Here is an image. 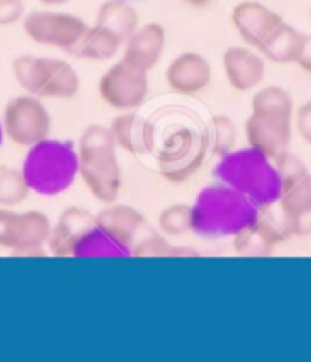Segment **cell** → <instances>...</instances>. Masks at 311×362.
Here are the masks:
<instances>
[{
	"mask_svg": "<svg viewBox=\"0 0 311 362\" xmlns=\"http://www.w3.org/2000/svg\"><path fill=\"white\" fill-rule=\"evenodd\" d=\"M222 68L233 90H255L266 77L264 57L246 46H231L222 55Z\"/></svg>",
	"mask_w": 311,
	"mask_h": 362,
	"instance_id": "9a60e30c",
	"label": "cell"
},
{
	"mask_svg": "<svg viewBox=\"0 0 311 362\" xmlns=\"http://www.w3.org/2000/svg\"><path fill=\"white\" fill-rule=\"evenodd\" d=\"M158 230L166 237H182L192 231V206L171 204L158 215Z\"/></svg>",
	"mask_w": 311,
	"mask_h": 362,
	"instance_id": "4316f807",
	"label": "cell"
},
{
	"mask_svg": "<svg viewBox=\"0 0 311 362\" xmlns=\"http://www.w3.org/2000/svg\"><path fill=\"white\" fill-rule=\"evenodd\" d=\"M166 82L173 93L184 95V97L199 95L211 82V64L201 53H182L171 60L168 66Z\"/></svg>",
	"mask_w": 311,
	"mask_h": 362,
	"instance_id": "5bb4252c",
	"label": "cell"
},
{
	"mask_svg": "<svg viewBox=\"0 0 311 362\" xmlns=\"http://www.w3.org/2000/svg\"><path fill=\"white\" fill-rule=\"evenodd\" d=\"M189 247H173L168 243L166 235L148 233L146 237L136 240L133 247V257H180L196 255L195 252H188Z\"/></svg>",
	"mask_w": 311,
	"mask_h": 362,
	"instance_id": "83f0119b",
	"label": "cell"
},
{
	"mask_svg": "<svg viewBox=\"0 0 311 362\" xmlns=\"http://www.w3.org/2000/svg\"><path fill=\"white\" fill-rule=\"evenodd\" d=\"M291 120L284 117H266L252 113L244 124V133L250 148L275 158L286 151L291 141Z\"/></svg>",
	"mask_w": 311,
	"mask_h": 362,
	"instance_id": "4fadbf2b",
	"label": "cell"
},
{
	"mask_svg": "<svg viewBox=\"0 0 311 362\" xmlns=\"http://www.w3.org/2000/svg\"><path fill=\"white\" fill-rule=\"evenodd\" d=\"M124 40L115 31L102 26H91L86 30L81 44L77 46L73 55L82 57L88 60H110L122 49Z\"/></svg>",
	"mask_w": 311,
	"mask_h": 362,
	"instance_id": "603a6c76",
	"label": "cell"
},
{
	"mask_svg": "<svg viewBox=\"0 0 311 362\" xmlns=\"http://www.w3.org/2000/svg\"><path fill=\"white\" fill-rule=\"evenodd\" d=\"M95 24L115 31L120 39L126 42L133 35V31L139 28V13L129 4V0H106L98 8Z\"/></svg>",
	"mask_w": 311,
	"mask_h": 362,
	"instance_id": "7402d4cb",
	"label": "cell"
},
{
	"mask_svg": "<svg viewBox=\"0 0 311 362\" xmlns=\"http://www.w3.org/2000/svg\"><path fill=\"white\" fill-rule=\"evenodd\" d=\"M231 22L247 46L259 47L275 31V28L284 22V18L268 6L255 0H244L231 11Z\"/></svg>",
	"mask_w": 311,
	"mask_h": 362,
	"instance_id": "7c38bea8",
	"label": "cell"
},
{
	"mask_svg": "<svg viewBox=\"0 0 311 362\" xmlns=\"http://www.w3.org/2000/svg\"><path fill=\"white\" fill-rule=\"evenodd\" d=\"M98 91L104 103L113 110L133 111L141 107L148 98V75L142 69L133 68L131 64L120 60L100 78Z\"/></svg>",
	"mask_w": 311,
	"mask_h": 362,
	"instance_id": "9c48e42d",
	"label": "cell"
},
{
	"mask_svg": "<svg viewBox=\"0 0 311 362\" xmlns=\"http://www.w3.org/2000/svg\"><path fill=\"white\" fill-rule=\"evenodd\" d=\"M52 235V222L42 211L17 214L0 208V247L15 253L40 252Z\"/></svg>",
	"mask_w": 311,
	"mask_h": 362,
	"instance_id": "ba28073f",
	"label": "cell"
},
{
	"mask_svg": "<svg viewBox=\"0 0 311 362\" xmlns=\"http://www.w3.org/2000/svg\"><path fill=\"white\" fill-rule=\"evenodd\" d=\"M2 126H4L6 136L13 144L31 148L49 136L52 117L39 97L22 95V97L11 98L6 104Z\"/></svg>",
	"mask_w": 311,
	"mask_h": 362,
	"instance_id": "8992f818",
	"label": "cell"
},
{
	"mask_svg": "<svg viewBox=\"0 0 311 362\" xmlns=\"http://www.w3.org/2000/svg\"><path fill=\"white\" fill-rule=\"evenodd\" d=\"M295 64L300 66L306 73H311V35H306V37H304L303 47H300V52H298Z\"/></svg>",
	"mask_w": 311,
	"mask_h": 362,
	"instance_id": "d6a6232c",
	"label": "cell"
},
{
	"mask_svg": "<svg viewBox=\"0 0 311 362\" xmlns=\"http://www.w3.org/2000/svg\"><path fill=\"white\" fill-rule=\"evenodd\" d=\"M209 139L206 133H196L186 124H173L164 132L157 149L160 173L170 180L182 182L202 166Z\"/></svg>",
	"mask_w": 311,
	"mask_h": 362,
	"instance_id": "5b68a950",
	"label": "cell"
},
{
	"mask_svg": "<svg viewBox=\"0 0 311 362\" xmlns=\"http://www.w3.org/2000/svg\"><path fill=\"white\" fill-rule=\"evenodd\" d=\"M252 113L293 119V98L282 86H266L253 95Z\"/></svg>",
	"mask_w": 311,
	"mask_h": 362,
	"instance_id": "cb8c5ba5",
	"label": "cell"
},
{
	"mask_svg": "<svg viewBox=\"0 0 311 362\" xmlns=\"http://www.w3.org/2000/svg\"><path fill=\"white\" fill-rule=\"evenodd\" d=\"M275 162V168H277L278 175H281L282 182H293V180L300 179L307 173V168L304 166V162L297 157V155L290 153L288 149L278 153L277 157L273 158Z\"/></svg>",
	"mask_w": 311,
	"mask_h": 362,
	"instance_id": "f546056e",
	"label": "cell"
},
{
	"mask_svg": "<svg viewBox=\"0 0 311 362\" xmlns=\"http://www.w3.org/2000/svg\"><path fill=\"white\" fill-rule=\"evenodd\" d=\"M39 2H42L44 6H62L69 2V0H39Z\"/></svg>",
	"mask_w": 311,
	"mask_h": 362,
	"instance_id": "e575fe53",
	"label": "cell"
},
{
	"mask_svg": "<svg viewBox=\"0 0 311 362\" xmlns=\"http://www.w3.org/2000/svg\"><path fill=\"white\" fill-rule=\"evenodd\" d=\"M182 2L193 8H208L209 4H213V0H182Z\"/></svg>",
	"mask_w": 311,
	"mask_h": 362,
	"instance_id": "836d02e7",
	"label": "cell"
},
{
	"mask_svg": "<svg viewBox=\"0 0 311 362\" xmlns=\"http://www.w3.org/2000/svg\"><path fill=\"white\" fill-rule=\"evenodd\" d=\"M22 175L37 195H60L68 192L78 177V151L71 142L47 136L28 149Z\"/></svg>",
	"mask_w": 311,
	"mask_h": 362,
	"instance_id": "277c9868",
	"label": "cell"
},
{
	"mask_svg": "<svg viewBox=\"0 0 311 362\" xmlns=\"http://www.w3.org/2000/svg\"><path fill=\"white\" fill-rule=\"evenodd\" d=\"M26 17L24 0H0V26H11Z\"/></svg>",
	"mask_w": 311,
	"mask_h": 362,
	"instance_id": "4dcf8cb0",
	"label": "cell"
},
{
	"mask_svg": "<svg viewBox=\"0 0 311 362\" xmlns=\"http://www.w3.org/2000/svg\"><path fill=\"white\" fill-rule=\"evenodd\" d=\"M78 175L97 201L111 204L122 186V171L117 158V142L110 128L93 124L78 142Z\"/></svg>",
	"mask_w": 311,
	"mask_h": 362,
	"instance_id": "3957f363",
	"label": "cell"
},
{
	"mask_svg": "<svg viewBox=\"0 0 311 362\" xmlns=\"http://www.w3.org/2000/svg\"><path fill=\"white\" fill-rule=\"evenodd\" d=\"M237 128L233 120L228 115H215L211 119V142L209 146L213 148V153L222 157L230 153L237 146Z\"/></svg>",
	"mask_w": 311,
	"mask_h": 362,
	"instance_id": "f1b7e54d",
	"label": "cell"
},
{
	"mask_svg": "<svg viewBox=\"0 0 311 362\" xmlns=\"http://www.w3.org/2000/svg\"><path fill=\"white\" fill-rule=\"evenodd\" d=\"M86 30L88 24L82 18L62 11H31L24 17V31L33 42L66 53H75Z\"/></svg>",
	"mask_w": 311,
	"mask_h": 362,
	"instance_id": "52a82bcc",
	"label": "cell"
},
{
	"mask_svg": "<svg viewBox=\"0 0 311 362\" xmlns=\"http://www.w3.org/2000/svg\"><path fill=\"white\" fill-rule=\"evenodd\" d=\"M262 215L247 197L217 180L202 188L192 204V231L202 239H233Z\"/></svg>",
	"mask_w": 311,
	"mask_h": 362,
	"instance_id": "6da1fadb",
	"label": "cell"
},
{
	"mask_svg": "<svg viewBox=\"0 0 311 362\" xmlns=\"http://www.w3.org/2000/svg\"><path fill=\"white\" fill-rule=\"evenodd\" d=\"M4 136H6L4 126H2V119H0V146H2V142H4Z\"/></svg>",
	"mask_w": 311,
	"mask_h": 362,
	"instance_id": "d590c367",
	"label": "cell"
},
{
	"mask_svg": "<svg viewBox=\"0 0 311 362\" xmlns=\"http://www.w3.org/2000/svg\"><path fill=\"white\" fill-rule=\"evenodd\" d=\"M293 122L300 139L311 144V100H306L297 107L293 113Z\"/></svg>",
	"mask_w": 311,
	"mask_h": 362,
	"instance_id": "1f68e13d",
	"label": "cell"
},
{
	"mask_svg": "<svg viewBox=\"0 0 311 362\" xmlns=\"http://www.w3.org/2000/svg\"><path fill=\"white\" fill-rule=\"evenodd\" d=\"M69 257L77 259H90V257H113V259H122V257H133V247L117 239L115 235L104 230L93 218L90 226L86 228L77 240L73 243L69 250Z\"/></svg>",
	"mask_w": 311,
	"mask_h": 362,
	"instance_id": "e0dca14e",
	"label": "cell"
},
{
	"mask_svg": "<svg viewBox=\"0 0 311 362\" xmlns=\"http://www.w3.org/2000/svg\"><path fill=\"white\" fill-rule=\"evenodd\" d=\"M215 179L247 197L262 211L278 202L284 189L273 158L255 148L231 149L213 168Z\"/></svg>",
	"mask_w": 311,
	"mask_h": 362,
	"instance_id": "7a4b0ae2",
	"label": "cell"
},
{
	"mask_svg": "<svg viewBox=\"0 0 311 362\" xmlns=\"http://www.w3.org/2000/svg\"><path fill=\"white\" fill-rule=\"evenodd\" d=\"M81 90L77 71L66 60L37 57L33 95L39 98H73Z\"/></svg>",
	"mask_w": 311,
	"mask_h": 362,
	"instance_id": "8fae6325",
	"label": "cell"
},
{
	"mask_svg": "<svg viewBox=\"0 0 311 362\" xmlns=\"http://www.w3.org/2000/svg\"><path fill=\"white\" fill-rule=\"evenodd\" d=\"M110 132L115 139L117 146L129 151V153H139L144 146L146 139H149L151 129L142 128L139 124V117L131 111H126L122 115L117 117L110 126Z\"/></svg>",
	"mask_w": 311,
	"mask_h": 362,
	"instance_id": "d4e9b609",
	"label": "cell"
},
{
	"mask_svg": "<svg viewBox=\"0 0 311 362\" xmlns=\"http://www.w3.org/2000/svg\"><path fill=\"white\" fill-rule=\"evenodd\" d=\"M97 222L104 230L115 235L117 239L126 243L128 246L135 247L139 235L146 226V217L136 211L135 208H129L126 204H113L104 208L100 214L95 215Z\"/></svg>",
	"mask_w": 311,
	"mask_h": 362,
	"instance_id": "d6986e66",
	"label": "cell"
},
{
	"mask_svg": "<svg viewBox=\"0 0 311 362\" xmlns=\"http://www.w3.org/2000/svg\"><path fill=\"white\" fill-rule=\"evenodd\" d=\"M95 215H91L86 209L77 208H68L62 211L57 226L52 228V235H49V250L55 257H69V250H71L73 243L77 240L78 235L90 226L93 222Z\"/></svg>",
	"mask_w": 311,
	"mask_h": 362,
	"instance_id": "44dd1931",
	"label": "cell"
},
{
	"mask_svg": "<svg viewBox=\"0 0 311 362\" xmlns=\"http://www.w3.org/2000/svg\"><path fill=\"white\" fill-rule=\"evenodd\" d=\"M166 46V30L157 22L136 28L133 35L124 42V62L142 71H151L158 64Z\"/></svg>",
	"mask_w": 311,
	"mask_h": 362,
	"instance_id": "2e32d148",
	"label": "cell"
},
{
	"mask_svg": "<svg viewBox=\"0 0 311 362\" xmlns=\"http://www.w3.org/2000/svg\"><path fill=\"white\" fill-rule=\"evenodd\" d=\"M304 37L306 33L298 31L288 22H281L257 49L264 57V60H269L273 64H295L298 52L303 47Z\"/></svg>",
	"mask_w": 311,
	"mask_h": 362,
	"instance_id": "ffe728a7",
	"label": "cell"
},
{
	"mask_svg": "<svg viewBox=\"0 0 311 362\" xmlns=\"http://www.w3.org/2000/svg\"><path fill=\"white\" fill-rule=\"evenodd\" d=\"M284 228L275 226L262 215L252 226L233 237V247L237 255L242 257H266L286 240Z\"/></svg>",
	"mask_w": 311,
	"mask_h": 362,
	"instance_id": "ac0fdd59",
	"label": "cell"
},
{
	"mask_svg": "<svg viewBox=\"0 0 311 362\" xmlns=\"http://www.w3.org/2000/svg\"><path fill=\"white\" fill-rule=\"evenodd\" d=\"M281 206L282 228L288 235L306 237L311 235V173L284 184L277 202Z\"/></svg>",
	"mask_w": 311,
	"mask_h": 362,
	"instance_id": "30bf717a",
	"label": "cell"
},
{
	"mask_svg": "<svg viewBox=\"0 0 311 362\" xmlns=\"http://www.w3.org/2000/svg\"><path fill=\"white\" fill-rule=\"evenodd\" d=\"M31 189L28 186L22 170L15 168H0V206L13 208L22 204L30 197Z\"/></svg>",
	"mask_w": 311,
	"mask_h": 362,
	"instance_id": "484cf974",
	"label": "cell"
}]
</instances>
